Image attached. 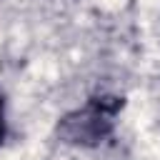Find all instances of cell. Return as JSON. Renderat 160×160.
<instances>
[{
	"label": "cell",
	"mask_w": 160,
	"mask_h": 160,
	"mask_svg": "<svg viewBox=\"0 0 160 160\" xmlns=\"http://www.w3.org/2000/svg\"><path fill=\"white\" fill-rule=\"evenodd\" d=\"M5 140H8V100H5V92L0 88V148Z\"/></svg>",
	"instance_id": "7a4b0ae2"
},
{
	"label": "cell",
	"mask_w": 160,
	"mask_h": 160,
	"mask_svg": "<svg viewBox=\"0 0 160 160\" xmlns=\"http://www.w3.org/2000/svg\"><path fill=\"white\" fill-rule=\"evenodd\" d=\"M122 108H125L122 95H115V92L90 95L82 105L60 115L52 135L58 142L70 148H82V150L100 148L112 138Z\"/></svg>",
	"instance_id": "6da1fadb"
}]
</instances>
